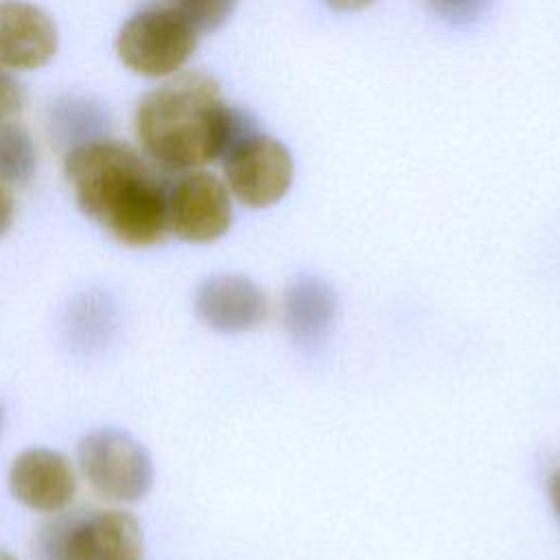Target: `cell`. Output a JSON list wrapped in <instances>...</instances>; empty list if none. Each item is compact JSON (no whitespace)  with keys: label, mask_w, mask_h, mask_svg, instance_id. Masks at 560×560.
<instances>
[{"label":"cell","mask_w":560,"mask_h":560,"mask_svg":"<svg viewBox=\"0 0 560 560\" xmlns=\"http://www.w3.org/2000/svg\"><path fill=\"white\" fill-rule=\"evenodd\" d=\"M63 173L79 210L118 243L149 247L168 232L171 186L131 144L105 138L70 149Z\"/></svg>","instance_id":"obj_1"},{"label":"cell","mask_w":560,"mask_h":560,"mask_svg":"<svg viewBox=\"0 0 560 560\" xmlns=\"http://www.w3.org/2000/svg\"><path fill=\"white\" fill-rule=\"evenodd\" d=\"M254 131L256 120L228 105L219 83L203 72L173 77L147 92L136 107V133L144 153L164 171L201 168Z\"/></svg>","instance_id":"obj_2"},{"label":"cell","mask_w":560,"mask_h":560,"mask_svg":"<svg viewBox=\"0 0 560 560\" xmlns=\"http://www.w3.org/2000/svg\"><path fill=\"white\" fill-rule=\"evenodd\" d=\"M142 527L131 512L63 514L39 534L44 560H142Z\"/></svg>","instance_id":"obj_3"},{"label":"cell","mask_w":560,"mask_h":560,"mask_svg":"<svg viewBox=\"0 0 560 560\" xmlns=\"http://www.w3.org/2000/svg\"><path fill=\"white\" fill-rule=\"evenodd\" d=\"M199 33L173 4L136 11L116 35L118 59L140 77L175 74L195 52Z\"/></svg>","instance_id":"obj_4"},{"label":"cell","mask_w":560,"mask_h":560,"mask_svg":"<svg viewBox=\"0 0 560 560\" xmlns=\"http://www.w3.org/2000/svg\"><path fill=\"white\" fill-rule=\"evenodd\" d=\"M83 477L109 501L133 503L153 486V459L142 442L118 427L85 433L77 446Z\"/></svg>","instance_id":"obj_5"},{"label":"cell","mask_w":560,"mask_h":560,"mask_svg":"<svg viewBox=\"0 0 560 560\" xmlns=\"http://www.w3.org/2000/svg\"><path fill=\"white\" fill-rule=\"evenodd\" d=\"M225 186L247 208H267L278 203L293 184L291 151L262 131L238 140L221 158Z\"/></svg>","instance_id":"obj_6"},{"label":"cell","mask_w":560,"mask_h":560,"mask_svg":"<svg viewBox=\"0 0 560 560\" xmlns=\"http://www.w3.org/2000/svg\"><path fill=\"white\" fill-rule=\"evenodd\" d=\"M232 225V197L212 173L186 171L168 190V232L186 243H212Z\"/></svg>","instance_id":"obj_7"},{"label":"cell","mask_w":560,"mask_h":560,"mask_svg":"<svg viewBox=\"0 0 560 560\" xmlns=\"http://www.w3.org/2000/svg\"><path fill=\"white\" fill-rule=\"evenodd\" d=\"M7 481L18 503L42 514L66 510L77 492L72 462L46 446H33L15 455Z\"/></svg>","instance_id":"obj_8"},{"label":"cell","mask_w":560,"mask_h":560,"mask_svg":"<svg viewBox=\"0 0 560 560\" xmlns=\"http://www.w3.org/2000/svg\"><path fill=\"white\" fill-rule=\"evenodd\" d=\"M265 291L241 273L206 278L195 293V313L212 330L236 335L258 328L267 317Z\"/></svg>","instance_id":"obj_9"},{"label":"cell","mask_w":560,"mask_h":560,"mask_svg":"<svg viewBox=\"0 0 560 560\" xmlns=\"http://www.w3.org/2000/svg\"><path fill=\"white\" fill-rule=\"evenodd\" d=\"M59 48L55 20L26 0H0V66L35 70L46 66Z\"/></svg>","instance_id":"obj_10"},{"label":"cell","mask_w":560,"mask_h":560,"mask_svg":"<svg viewBox=\"0 0 560 560\" xmlns=\"http://www.w3.org/2000/svg\"><path fill=\"white\" fill-rule=\"evenodd\" d=\"M284 326L293 343L311 352L319 348L335 328L339 298L330 282L315 273L295 276L284 289Z\"/></svg>","instance_id":"obj_11"},{"label":"cell","mask_w":560,"mask_h":560,"mask_svg":"<svg viewBox=\"0 0 560 560\" xmlns=\"http://www.w3.org/2000/svg\"><path fill=\"white\" fill-rule=\"evenodd\" d=\"M109 112L92 96L66 94L48 109V133L59 149H70L109 138Z\"/></svg>","instance_id":"obj_12"},{"label":"cell","mask_w":560,"mask_h":560,"mask_svg":"<svg viewBox=\"0 0 560 560\" xmlns=\"http://www.w3.org/2000/svg\"><path fill=\"white\" fill-rule=\"evenodd\" d=\"M37 151L31 133L11 120L0 122V182L24 184L33 177Z\"/></svg>","instance_id":"obj_13"},{"label":"cell","mask_w":560,"mask_h":560,"mask_svg":"<svg viewBox=\"0 0 560 560\" xmlns=\"http://www.w3.org/2000/svg\"><path fill=\"white\" fill-rule=\"evenodd\" d=\"M238 0H173L199 35L214 33L234 13Z\"/></svg>","instance_id":"obj_14"},{"label":"cell","mask_w":560,"mask_h":560,"mask_svg":"<svg viewBox=\"0 0 560 560\" xmlns=\"http://www.w3.org/2000/svg\"><path fill=\"white\" fill-rule=\"evenodd\" d=\"M24 105V90L13 74L0 66V122L11 120Z\"/></svg>","instance_id":"obj_15"},{"label":"cell","mask_w":560,"mask_h":560,"mask_svg":"<svg viewBox=\"0 0 560 560\" xmlns=\"http://www.w3.org/2000/svg\"><path fill=\"white\" fill-rule=\"evenodd\" d=\"M433 2H435L438 11L444 18L464 22V20H470V18H475L479 13L483 0H433Z\"/></svg>","instance_id":"obj_16"},{"label":"cell","mask_w":560,"mask_h":560,"mask_svg":"<svg viewBox=\"0 0 560 560\" xmlns=\"http://www.w3.org/2000/svg\"><path fill=\"white\" fill-rule=\"evenodd\" d=\"M13 214H15L13 195H11L9 188L0 182V238L9 232V228H11V223H13Z\"/></svg>","instance_id":"obj_17"},{"label":"cell","mask_w":560,"mask_h":560,"mask_svg":"<svg viewBox=\"0 0 560 560\" xmlns=\"http://www.w3.org/2000/svg\"><path fill=\"white\" fill-rule=\"evenodd\" d=\"M547 494H549V501L560 518V468H556L547 481Z\"/></svg>","instance_id":"obj_18"},{"label":"cell","mask_w":560,"mask_h":560,"mask_svg":"<svg viewBox=\"0 0 560 560\" xmlns=\"http://www.w3.org/2000/svg\"><path fill=\"white\" fill-rule=\"evenodd\" d=\"M324 2L337 11H359L368 4H372L374 0H324Z\"/></svg>","instance_id":"obj_19"},{"label":"cell","mask_w":560,"mask_h":560,"mask_svg":"<svg viewBox=\"0 0 560 560\" xmlns=\"http://www.w3.org/2000/svg\"><path fill=\"white\" fill-rule=\"evenodd\" d=\"M0 560H15L9 551H4V549H0Z\"/></svg>","instance_id":"obj_20"}]
</instances>
